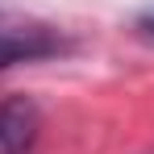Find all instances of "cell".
<instances>
[{
  "instance_id": "6da1fadb",
  "label": "cell",
  "mask_w": 154,
  "mask_h": 154,
  "mask_svg": "<svg viewBox=\"0 0 154 154\" xmlns=\"http://www.w3.org/2000/svg\"><path fill=\"white\" fill-rule=\"evenodd\" d=\"M63 50L67 42L46 25H0V71L17 63H33V58H50Z\"/></svg>"
},
{
  "instance_id": "3957f363",
  "label": "cell",
  "mask_w": 154,
  "mask_h": 154,
  "mask_svg": "<svg viewBox=\"0 0 154 154\" xmlns=\"http://www.w3.org/2000/svg\"><path fill=\"white\" fill-rule=\"evenodd\" d=\"M137 33H142V38H150V42H154V17H142V21H137Z\"/></svg>"
},
{
  "instance_id": "7a4b0ae2",
  "label": "cell",
  "mask_w": 154,
  "mask_h": 154,
  "mask_svg": "<svg viewBox=\"0 0 154 154\" xmlns=\"http://www.w3.org/2000/svg\"><path fill=\"white\" fill-rule=\"evenodd\" d=\"M38 129H42V112L33 100L13 96L0 104V154H29L38 142Z\"/></svg>"
}]
</instances>
